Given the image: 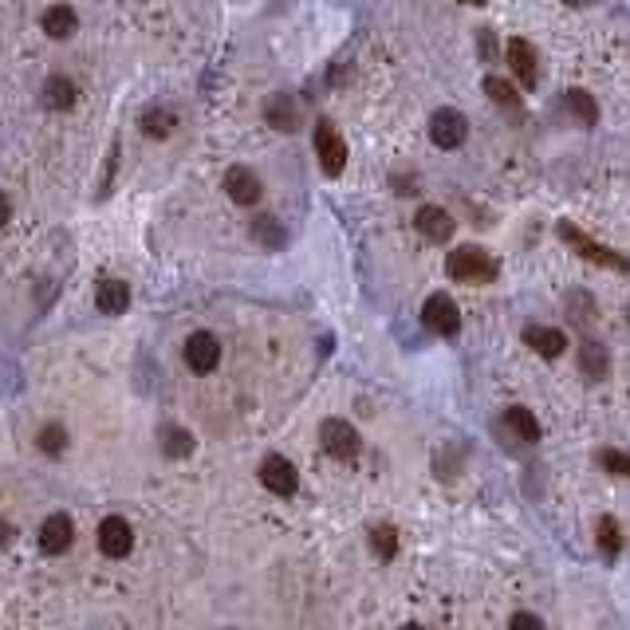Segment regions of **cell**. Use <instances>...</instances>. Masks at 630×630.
<instances>
[{"label":"cell","mask_w":630,"mask_h":630,"mask_svg":"<svg viewBox=\"0 0 630 630\" xmlns=\"http://www.w3.org/2000/svg\"><path fill=\"white\" fill-rule=\"evenodd\" d=\"M315 154H319L324 174H343V165H347V142H343V135L331 123L315 126Z\"/></svg>","instance_id":"277c9868"},{"label":"cell","mask_w":630,"mask_h":630,"mask_svg":"<svg viewBox=\"0 0 630 630\" xmlns=\"http://www.w3.org/2000/svg\"><path fill=\"white\" fill-rule=\"evenodd\" d=\"M95 304H99L103 315H123L130 307V288L123 280H103L99 292H95Z\"/></svg>","instance_id":"9a60e30c"},{"label":"cell","mask_w":630,"mask_h":630,"mask_svg":"<svg viewBox=\"0 0 630 630\" xmlns=\"http://www.w3.org/2000/svg\"><path fill=\"white\" fill-rule=\"evenodd\" d=\"M567 5H575V8H584V5H595V0H567Z\"/></svg>","instance_id":"1f68e13d"},{"label":"cell","mask_w":630,"mask_h":630,"mask_svg":"<svg viewBox=\"0 0 630 630\" xmlns=\"http://www.w3.org/2000/svg\"><path fill=\"white\" fill-rule=\"evenodd\" d=\"M485 91H489V99L501 103V106H516V103H520L516 87H513V83H505L501 75H489V79H485Z\"/></svg>","instance_id":"603a6c76"},{"label":"cell","mask_w":630,"mask_h":630,"mask_svg":"<svg viewBox=\"0 0 630 630\" xmlns=\"http://www.w3.org/2000/svg\"><path fill=\"white\" fill-rule=\"evenodd\" d=\"M64 445H67V434L59 430V425H44V430H40V449H44V454H64Z\"/></svg>","instance_id":"4316f807"},{"label":"cell","mask_w":630,"mask_h":630,"mask_svg":"<svg viewBox=\"0 0 630 630\" xmlns=\"http://www.w3.org/2000/svg\"><path fill=\"white\" fill-rule=\"evenodd\" d=\"M445 268H449V276L461 280V284H493L496 280V260L485 253V248H473V245L454 248Z\"/></svg>","instance_id":"6da1fadb"},{"label":"cell","mask_w":630,"mask_h":630,"mask_svg":"<svg viewBox=\"0 0 630 630\" xmlns=\"http://www.w3.org/2000/svg\"><path fill=\"white\" fill-rule=\"evenodd\" d=\"M319 437H324V449L331 457H339V461H351V457H359V449H363V437L355 425H347L343 418H327L324 425H319Z\"/></svg>","instance_id":"3957f363"},{"label":"cell","mask_w":630,"mask_h":630,"mask_svg":"<svg viewBox=\"0 0 630 630\" xmlns=\"http://www.w3.org/2000/svg\"><path fill=\"white\" fill-rule=\"evenodd\" d=\"M599 465L607 469V473H615V477H630V457L619 454V449H603V454H599Z\"/></svg>","instance_id":"484cf974"},{"label":"cell","mask_w":630,"mask_h":630,"mask_svg":"<svg viewBox=\"0 0 630 630\" xmlns=\"http://www.w3.org/2000/svg\"><path fill=\"white\" fill-rule=\"evenodd\" d=\"M505 425H508V430H513L525 445L540 442V422H536V414L525 410V406H508V410H505Z\"/></svg>","instance_id":"e0dca14e"},{"label":"cell","mask_w":630,"mask_h":630,"mask_svg":"<svg viewBox=\"0 0 630 630\" xmlns=\"http://www.w3.org/2000/svg\"><path fill=\"white\" fill-rule=\"evenodd\" d=\"M505 55H508V67L516 71V79L525 83V87H536V83H540V59H536V47H532L528 40H508Z\"/></svg>","instance_id":"9c48e42d"},{"label":"cell","mask_w":630,"mask_h":630,"mask_svg":"<svg viewBox=\"0 0 630 630\" xmlns=\"http://www.w3.org/2000/svg\"><path fill=\"white\" fill-rule=\"evenodd\" d=\"M256 236L265 245H284V233H280V225L272 217H256Z\"/></svg>","instance_id":"f1b7e54d"},{"label":"cell","mask_w":630,"mask_h":630,"mask_svg":"<svg viewBox=\"0 0 630 630\" xmlns=\"http://www.w3.org/2000/svg\"><path fill=\"white\" fill-rule=\"evenodd\" d=\"M75 83L64 79V75H52L44 83V103L52 106V111H67V106H75Z\"/></svg>","instance_id":"ac0fdd59"},{"label":"cell","mask_w":630,"mask_h":630,"mask_svg":"<svg viewBox=\"0 0 630 630\" xmlns=\"http://www.w3.org/2000/svg\"><path fill=\"white\" fill-rule=\"evenodd\" d=\"M414 225H418V233H422V236H430V241H437V245L454 236V217H449L445 209H437V205L418 209V217H414Z\"/></svg>","instance_id":"4fadbf2b"},{"label":"cell","mask_w":630,"mask_h":630,"mask_svg":"<svg viewBox=\"0 0 630 630\" xmlns=\"http://www.w3.org/2000/svg\"><path fill=\"white\" fill-rule=\"evenodd\" d=\"M525 343L528 347H536L544 359H560L564 347H567V335L555 327H525Z\"/></svg>","instance_id":"5bb4252c"},{"label":"cell","mask_w":630,"mask_h":630,"mask_svg":"<svg viewBox=\"0 0 630 630\" xmlns=\"http://www.w3.org/2000/svg\"><path fill=\"white\" fill-rule=\"evenodd\" d=\"M579 366H584V375H591V378H607L611 359L599 343H584V347H579Z\"/></svg>","instance_id":"d6986e66"},{"label":"cell","mask_w":630,"mask_h":630,"mask_svg":"<svg viewBox=\"0 0 630 630\" xmlns=\"http://www.w3.org/2000/svg\"><path fill=\"white\" fill-rule=\"evenodd\" d=\"M260 481H265V489H272L276 496H295V489H300V473H295L292 461L280 457V454L265 457V465H260Z\"/></svg>","instance_id":"5b68a950"},{"label":"cell","mask_w":630,"mask_h":630,"mask_svg":"<svg viewBox=\"0 0 630 630\" xmlns=\"http://www.w3.org/2000/svg\"><path fill=\"white\" fill-rule=\"evenodd\" d=\"M162 449L170 457H185L194 449V437H189V430H174L170 425V430H162Z\"/></svg>","instance_id":"cb8c5ba5"},{"label":"cell","mask_w":630,"mask_h":630,"mask_svg":"<svg viewBox=\"0 0 630 630\" xmlns=\"http://www.w3.org/2000/svg\"><path fill=\"white\" fill-rule=\"evenodd\" d=\"M268 118H272V126H280V130H295V103H292V95H272Z\"/></svg>","instance_id":"44dd1931"},{"label":"cell","mask_w":630,"mask_h":630,"mask_svg":"<svg viewBox=\"0 0 630 630\" xmlns=\"http://www.w3.org/2000/svg\"><path fill=\"white\" fill-rule=\"evenodd\" d=\"M422 319H425V327L437 331V335H457L461 331V312H457V304L449 300V295H430L422 307Z\"/></svg>","instance_id":"52a82bcc"},{"label":"cell","mask_w":630,"mask_h":630,"mask_svg":"<svg viewBox=\"0 0 630 630\" xmlns=\"http://www.w3.org/2000/svg\"><path fill=\"white\" fill-rule=\"evenodd\" d=\"M599 544H603V548H607V552H619V525H615V520L611 516H603L599 520Z\"/></svg>","instance_id":"83f0119b"},{"label":"cell","mask_w":630,"mask_h":630,"mask_svg":"<svg viewBox=\"0 0 630 630\" xmlns=\"http://www.w3.org/2000/svg\"><path fill=\"white\" fill-rule=\"evenodd\" d=\"M465 5H489V0H465Z\"/></svg>","instance_id":"836d02e7"},{"label":"cell","mask_w":630,"mask_h":630,"mask_svg":"<svg viewBox=\"0 0 630 630\" xmlns=\"http://www.w3.org/2000/svg\"><path fill=\"white\" fill-rule=\"evenodd\" d=\"M182 355H185V366H189V371H197V375H209L213 366L221 363V343L213 339L209 331H197V335H189V339H185Z\"/></svg>","instance_id":"ba28073f"},{"label":"cell","mask_w":630,"mask_h":630,"mask_svg":"<svg viewBox=\"0 0 630 630\" xmlns=\"http://www.w3.org/2000/svg\"><path fill=\"white\" fill-rule=\"evenodd\" d=\"M371 544H375V552L383 555V560H395V552H398V532L383 525V528L371 532Z\"/></svg>","instance_id":"d4e9b609"},{"label":"cell","mask_w":630,"mask_h":630,"mask_svg":"<svg viewBox=\"0 0 630 630\" xmlns=\"http://www.w3.org/2000/svg\"><path fill=\"white\" fill-rule=\"evenodd\" d=\"M71 540H75V525H71L64 513H55V516L44 520V528H40V548H44V552L59 555V552L71 548Z\"/></svg>","instance_id":"7c38bea8"},{"label":"cell","mask_w":630,"mask_h":630,"mask_svg":"<svg viewBox=\"0 0 630 630\" xmlns=\"http://www.w3.org/2000/svg\"><path fill=\"white\" fill-rule=\"evenodd\" d=\"M564 103H567V111H572V115H579V123H584V126L599 123V106H595V99H591L587 91H567Z\"/></svg>","instance_id":"ffe728a7"},{"label":"cell","mask_w":630,"mask_h":630,"mask_svg":"<svg viewBox=\"0 0 630 630\" xmlns=\"http://www.w3.org/2000/svg\"><path fill=\"white\" fill-rule=\"evenodd\" d=\"M513 626H536L540 630V619H536V615H516Z\"/></svg>","instance_id":"f546056e"},{"label":"cell","mask_w":630,"mask_h":630,"mask_svg":"<svg viewBox=\"0 0 630 630\" xmlns=\"http://www.w3.org/2000/svg\"><path fill=\"white\" fill-rule=\"evenodd\" d=\"M174 126H177V118L170 111H162V106H154V111L142 115V130H146L150 138H165V135H174Z\"/></svg>","instance_id":"7402d4cb"},{"label":"cell","mask_w":630,"mask_h":630,"mask_svg":"<svg viewBox=\"0 0 630 630\" xmlns=\"http://www.w3.org/2000/svg\"><path fill=\"white\" fill-rule=\"evenodd\" d=\"M8 217H12V201L0 194V225H8Z\"/></svg>","instance_id":"4dcf8cb0"},{"label":"cell","mask_w":630,"mask_h":630,"mask_svg":"<svg viewBox=\"0 0 630 630\" xmlns=\"http://www.w3.org/2000/svg\"><path fill=\"white\" fill-rule=\"evenodd\" d=\"M560 236H564V241L575 248L579 256L595 260V265H603V268H615V272H630V260H626V256H619V253H615V248L599 245V241H591V236H587L584 229H575V225L560 221Z\"/></svg>","instance_id":"7a4b0ae2"},{"label":"cell","mask_w":630,"mask_h":630,"mask_svg":"<svg viewBox=\"0 0 630 630\" xmlns=\"http://www.w3.org/2000/svg\"><path fill=\"white\" fill-rule=\"evenodd\" d=\"M225 189H229V197L236 201V205H256L260 194H265L260 177L248 170V165H233V170L225 174Z\"/></svg>","instance_id":"30bf717a"},{"label":"cell","mask_w":630,"mask_h":630,"mask_svg":"<svg viewBox=\"0 0 630 630\" xmlns=\"http://www.w3.org/2000/svg\"><path fill=\"white\" fill-rule=\"evenodd\" d=\"M469 135V123H465V115L461 111H437L430 118V138H434V146H442V150H457L461 142H465Z\"/></svg>","instance_id":"8992f818"},{"label":"cell","mask_w":630,"mask_h":630,"mask_svg":"<svg viewBox=\"0 0 630 630\" xmlns=\"http://www.w3.org/2000/svg\"><path fill=\"white\" fill-rule=\"evenodd\" d=\"M5 540H8V528H5V525H0V544H5Z\"/></svg>","instance_id":"d6a6232c"},{"label":"cell","mask_w":630,"mask_h":630,"mask_svg":"<svg viewBox=\"0 0 630 630\" xmlns=\"http://www.w3.org/2000/svg\"><path fill=\"white\" fill-rule=\"evenodd\" d=\"M44 32L52 35V40H67V35H75L79 32V16H75V8H67V5H52L44 12Z\"/></svg>","instance_id":"2e32d148"},{"label":"cell","mask_w":630,"mask_h":630,"mask_svg":"<svg viewBox=\"0 0 630 630\" xmlns=\"http://www.w3.org/2000/svg\"><path fill=\"white\" fill-rule=\"evenodd\" d=\"M99 548L106 555H115V560L135 548V532H130V525H126L123 516H106L103 525H99Z\"/></svg>","instance_id":"8fae6325"}]
</instances>
